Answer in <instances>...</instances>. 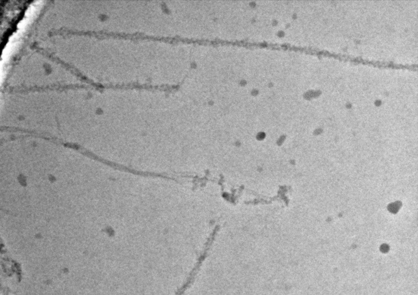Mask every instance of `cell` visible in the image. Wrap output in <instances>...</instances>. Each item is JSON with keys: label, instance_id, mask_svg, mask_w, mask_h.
Listing matches in <instances>:
<instances>
[{"label": "cell", "instance_id": "1", "mask_svg": "<svg viewBox=\"0 0 418 295\" xmlns=\"http://www.w3.org/2000/svg\"><path fill=\"white\" fill-rule=\"evenodd\" d=\"M205 258L202 256H199L197 263L195 264L193 270L190 272L189 275L186 279L185 282L180 287V288L176 291L175 295H184V293L193 283L194 280L197 276L202 264L204 262Z\"/></svg>", "mask_w": 418, "mask_h": 295}]
</instances>
